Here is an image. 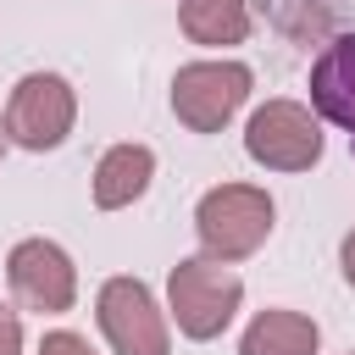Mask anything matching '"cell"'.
I'll list each match as a JSON object with an SVG mask.
<instances>
[{"label":"cell","mask_w":355,"mask_h":355,"mask_svg":"<svg viewBox=\"0 0 355 355\" xmlns=\"http://www.w3.org/2000/svg\"><path fill=\"white\" fill-rule=\"evenodd\" d=\"M244 305V277L233 272V261H211V255H189L172 266L166 277V311L178 322L183 338L205 344L216 338Z\"/></svg>","instance_id":"6da1fadb"},{"label":"cell","mask_w":355,"mask_h":355,"mask_svg":"<svg viewBox=\"0 0 355 355\" xmlns=\"http://www.w3.org/2000/svg\"><path fill=\"white\" fill-rule=\"evenodd\" d=\"M272 194L255 189V183H216L200 194L194 205V233H200V250L211 261H244L255 255L266 239H272Z\"/></svg>","instance_id":"7a4b0ae2"},{"label":"cell","mask_w":355,"mask_h":355,"mask_svg":"<svg viewBox=\"0 0 355 355\" xmlns=\"http://www.w3.org/2000/svg\"><path fill=\"white\" fill-rule=\"evenodd\" d=\"M244 155L266 172H311L322 161V116L300 100H266L244 122Z\"/></svg>","instance_id":"3957f363"},{"label":"cell","mask_w":355,"mask_h":355,"mask_svg":"<svg viewBox=\"0 0 355 355\" xmlns=\"http://www.w3.org/2000/svg\"><path fill=\"white\" fill-rule=\"evenodd\" d=\"M255 72L244 61H189L172 78V111L189 133H222L233 111L250 100Z\"/></svg>","instance_id":"277c9868"},{"label":"cell","mask_w":355,"mask_h":355,"mask_svg":"<svg viewBox=\"0 0 355 355\" xmlns=\"http://www.w3.org/2000/svg\"><path fill=\"white\" fill-rule=\"evenodd\" d=\"M78 122V94L61 72H28L6 100V139L22 150H55Z\"/></svg>","instance_id":"5b68a950"},{"label":"cell","mask_w":355,"mask_h":355,"mask_svg":"<svg viewBox=\"0 0 355 355\" xmlns=\"http://www.w3.org/2000/svg\"><path fill=\"white\" fill-rule=\"evenodd\" d=\"M94 316H100V333L116 355H166L172 349L166 316H161L155 294L139 277H105L100 300H94Z\"/></svg>","instance_id":"8992f818"},{"label":"cell","mask_w":355,"mask_h":355,"mask_svg":"<svg viewBox=\"0 0 355 355\" xmlns=\"http://www.w3.org/2000/svg\"><path fill=\"white\" fill-rule=\"evenodd\" d=\"M6 277H11V294L22 311L61 316L78 305V266L55 239H22L6 255Z\"/></svg>","instance_id":"52a82bcc"},{"label":"cell","mask_w":355,"mask_h":355,"mask_svg":"<svg viewBox=\"0 0 355 355\" xmlns=\"http://www.w3.org/2000/svg\"><path fill=\"white\" fill-rule=\"evenodd\" d=\"M311 105H316L322 122L344 128L349 133V150H355V33L333 39L311 61Z\"/></svg>","instance_id":"ba28073f"},{"label":"cell","mask_w":355,"mask_h":355,"mask_svg":"<svg viewBox=\"0 0 355 355\" xmlns=\"http://www.w3.org/2000/svg\"><path fill=\"white\" fill-rule=\"evenodd\" d=\"M150 178H155V150L150 144H111L94 166V205L122 211L150 189Z\"/></svg>","instance_id":"9c48e42d"},{"label":"cell","mask_w":355,"mask_h":355,"mask_svg":"<svg viewBox=\"0 0 355 355\" xmlns=\"http://www.w3.org/2000/svg\"><path fill=\"white\" fill-rule=\"evenodd\" d=\"M316 344H322V333H316V322H311L305 311L272 305V311H261V316L244 327L239 355H316Z\"/></svg>","instance_id":"30bf717a"},{"label":"cell","mask_w":355,"mask_h":355,"mask_svg":"<svg viewBox=\"0 0 355 355\" xmlns=\"http://www.w3.org/2000/svg\"><path fill=\"white\" fill-rule=\"evenodd\" d=\"M178 28L205 50L244 44L250 39V0H183L178 6Z\"/></svg>","instance_id":"8fae6325"},{"label":"cell","mask_w":355,"mask_h":355,"mask_svg":"<svg viewBox=\"0 0 355 355\" xmlns=\"http://www.w3.org/2000/svg\"><path fill=\"white\" fill-rule=\"evenodd\" d=\"M39 355H94V349H89V338H83V333H67V327H55V333H44Z\"/></svg>","instance_id":"7c38bea8"},{"label":"cell","mask_w":355,"mask_h":355,"mask_svg":"<svg viewBox=\"0 0 355 355\" xmlns=\"http://www.w3.org/2000/svg\"><path fill=\"white\" fill-rule=\"evenodd\" d=\"M0 355H22V322L11 305H0Z\"/></svg>","instance_id":"4fadbf2b"},{"label":"cell","mask_w":355,"mask_h":355,"mask_svg":"<svg viewBox=\"0 0 355 355\" xmlns=\"http://www.w3.org/2000/svg\"><path fill=\"white\" fill-rule=\"evenodd\" d=\"M338 266H344V283L355 288V227L344 233V244H338Z\"/></svg>","instance_id":"5bb4252c"},{"label":"cell","mask_w":355,"mask_h":355,"mask_svg":"<svg viewBox=\"0 0 355 355\" xmlns=\"http://www.w3.org/2000/svg\"><path fill=\"white\" fill-rule=\"evenodd\" d=\"M0 155H6V116H0Z\"/></svg>","instance_id":"9a60e30c"}]
</instances>
